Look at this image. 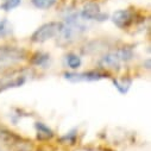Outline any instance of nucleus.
Here are the masks:
<instances>
[{
    "instance_id": "5",
    "label": "nucleus",
    "mask_w": 151,
    "mask_h": 151,
    "mask_svg": "<svg viewBox=\"0 0 151 151\" xmlns=\"http://www.w3.org/2000/svg\"><path fill=\"white\" fill-rule=\"evenodd\" d=\"M26 81V75L23 73H12L6 75L5 78L0 80V92H4L10 88L20 87Z\"/></svg>"
},
{
    "instance_id": "16",
    "label": "nucleus",
    "mask_w": 151,
    "mask_h": 151,
    "mask_svg": "<svg viewBox=\"0 0 151 151\" xmlns=\"http://www.w3.org/2000/svg\"><path fill=\"white\" fill-rule=\"evenodd\" d=\"M12 32V26L7 20H3L0 22V38L10 35Z\"/></svg>"
},
{
    "instance_id": "11",
    "label": "nucleus",
    "mask_w": 151,
    "mask_h": 151,
    "mask_svg": "<svg viewBox=\"0 0 151 151\" xmlns=\"http://www.w3.org/2000/svg\"><path fill=\"white\" fill-rule=\"evenodd\" d=\"M131 83L132 81L130 79H123V80H113V85H114V87L122 93V94H126L127 91L130 89L131 87Z\"/></svg>"
},
{
    "instance_id": "6",
    "label": "nucleus",
    "mask_w": 151,
    "mask_h": 151,
    "mask_svg": "<svg viewBox=\"0 0 151 151\" xmlns=\"http://www.w3.org/2000/svg\"><path fill=\"white\" fill-rule=\"evenodd\" d=\"M81 17L83 19H87V20H99V22H102V20H106L108 18L107 14L102 13L101 10H100V6L96 4V3H87L82 11H81Z\"/></svg>"
},
{
    "instance_id": "10",
    "label": "nucleus",
    "mask_w": 151,
    "mask_h": 151,
    "mask_svg": "<svg viewBox=\"0 0 151 151\" xmlns=\"http://www.w3.org/2000/svg\"><path fill=\"white\" fill-rule=\"evenodd\" d=\"M65 62H67V65L73 70H78L82 64L81 57L79 55H76V54H73V52L68 54L65 56Z\"/></svg>"
},
{
    "instance_id": "1",
    "label": "nucleus",
    "mask_w": 151,
    "mask_h": 151,
    "mask_svg": "<svg viewBox=\"0 0 151 151\" xmlns=\"http://www.w3.org/2000/svg\"><path fill=\"white\" fill-rule=\"evenodd\" d=\"M26 58V52L22 48L0 47V71L10 69Z\"/></svg>"
},
{
    "instance_id": "3",
    "label": "nucleus",
    "mask_w": 151,
    "mask_h": 151,
    "mask_svg": "<svg viewBox=\"0 0 151 151\" xmlns=\"http://www.w3.org/2000/svg\"><path fill=\"white\" fill-rule=\"evenodd\" d=\"M0 142L7 145L10 149L14 151H26V143L13 132L7 130H0Z\"/></svg>"
},
{
    "instance_id": "12",
    "label": "nucleus",
    "mask_w": 151,
    "mask_h": 151,
    "mask_svg": "<svg viewBox=\"0 0 151 151\" xmlns=\"http://www.w3.org/2000/svg\"><path fill=\"white\" fill-rule=\"evenodd\" d=\"M117 56L119 57V60L122 62H129L133 58V51L130 48H120L116 50Z\"/></svg>"
},
{
    "instance_id": "13",
    "label": "nucleus",
    "mask_w": 151,
    "mask_h": 151,
    "mask_svg": "<svg viewBox=\"0 0 151 151\" xmlns=\"http://www.w3.org/2000/svg\"><path fill=\"white\" fill-rule=\"evenodd\" d=\"M57 0H31L32 5L40 10H48L56 4Z\"/></svg>"
},
{
    "instance_id": "17",
    "label": "nucleus",
    "mask_w": 151,
    "mask_h": 151,
    "mask_svg": "<svg viewBox=\"0 0 151 151\" xmlns=\"http://www.w3.org/2000/svg\"><path fill=\"white\" fill-rule=\"evenodd\" d=\"M64 139H67V140L74 143V140H75V133H74V132H69L68 134H65V136L62 138V140H64Z\"/></svg>"
},
{
    "instance_id": "7",
    "label": "nucleus",
    "mask_w": 151,
    "mask_h": 151,
    "mask_svg": "<svg viewBox=\"0 0 151 151\" xmlns=\"http://www.w3.org/2000/svg\"><path fill=\"white\" fill-rule=\"evenodd\" d=\"M112 22L119 29L129 27L133 22V14L130 10H118L112 14Z\"/></svg>"
},
{
    "instance_id": "18",
    "label": "nucleus",
    "mask_w": 151,
    "mask_h": 151,
    "mask_svg": "<svg viewBox=\"0 0 151 151\" xmlns=\"http://www.w3.org/2000/svg\"><path fill=\"white\" fill-rule=\"evenodd\" d=\"M146 68L150 69V60H147V62H146Z\"/></svg>"
},
{
    "instance_id": "4",
    "label": "nucleus",
    "mask_w": 151,
    "mask_h": 151,
    "mask_svg": "<svg viewBox=\"0 0 151 151\" xmlns=\"http://www.w3.org/2000/svg\"><path fill=\"white\" fill-rule=\"evenodd\" d=\"M106 78V74L100 71H85V73H65L64 79L70 82L80 81H99Z\"/></svg>"
},
{
    "instance_id": "15",
    "label": "nucleus",
    "mask_w": 151,
    "mask_h": 151,
    "mask_svg": "<svg viewBox=\"0 0 151 151\" xmlns=\"http://www.w3.org/2000/svg\"><path fill=\"white\" fill-rule=\"evenodd\" d=\"M20 4H22V0H3V3H1V5H0V7H1V10L9 12V11L18 7Z\"/></svg>"
},
{
    "instance_id": "8",
    "label": "nucleus",
    "mask_w": 151,
    "mask_h": 151,
    "mask_svg": "<svg viewBox=\"0 0 151 151\" xmlns=\"http://www.w3.org/2000/svg\"><path fill=\"white\" fill-rule=\"evenodd\" d=\"M120 63H122V61L117 56L116 51H111V52L105 54L100 58V62H99L100 67H102L105 69H111V70H119Z\"/></svg>"
},
{
    "instance_id": "9",
    "label": "nucleus",
    "mask_w": 151,
    "mask_h": 151,
    "mask_svg": "<svg viewBox=\"0 0 151 151\" xmlns=\"http://www.w3.org/2000/svg\"><path fill=\"white\" fill-rule=\"evenodd\" d=\"M35 129L37 131V136H38L40 139H49L54 136L52 130L49 126H47L44 123H40V122L35 123Z\"/></svg>"
},
{
    "instance_id": "19",
    "label": "nucleus",
    "mask_w": 151,
    "mask_h": 151,
    "mask_svg": "<svg viewBox=\"0 0 151 151\" xmlns=\"http://www.w3.org/2000/svg\"><path fill=\"white\" fill-rule=\"evenodd\" d=\"M0 151H1V150H0Z\"/></svg>"
},
{
    "instance_id": "2",
    "label": "nucleus",
    "mask_w": 151,
    "mask_h": 151,
    "mask_svg": "<svg viewBox=\"0 0 151 151\" xmlns=\"http://www.w3.org/2000/svg\"><path fill=\"white\" fill-rule=\"evenodd\" d=\"M62 27H63V23H61V22L45 23L32 33L31 41L33 43H44V42L54 38V37L58 36Z\"/></svg>"
},
{
    "instance_id": "14",
    "label": "nucleus",
    "mask_w": 151,
    "mask_h": 151,
    "mask_svg": "<svg viewBox=\"0 0 151 151\" xmlns=\"http://www.w3.org/2000/svg\"><path fill=\"white\" fill-rule=\"evenodd\" d=\"M49 55L48 54H44V52H37L32 56V60H31V63L33 65H44L48 61H49Z\"/></svg>"
}]
</instances>
